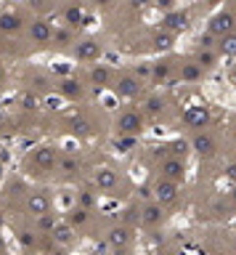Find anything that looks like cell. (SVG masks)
I'll return each instance as SVG.
<instances>
[{"label":"cell","mask_w":236,"mask_h":255,"mask_svg":"<svg viewBox=\"0 0 236 255\" xmlns=\"http://www.w3.org/2000/svg\"><path fill=\"white\" fill-rule=\"evenodd\" d=\"M82 19H85V14H82L80 5H69V8L64 11V24H69V27H80Z\"/></svg>","instance_id":"cell-30"},{"label":"cell","mask_w":236,"mask_h":255,"mask_svg":"<svg viewBox=\"0 0 236 255\" xmlns=\"http://www.w3.org/2000/svg\"><path fill=\"white\" fill-rule=\"evenodd\" d=\"M191 149L199 154V160H210V157L218 154V141L207 130H196V136L191 139Z\"/></svg>","instance_id":"cell-9"},{"label":"cell","mask_w":236,"mask_h":255,"mask_svg":"<svg viewBox=\"0 0 236 255\" xmlns=\"http://www.w3.org/2000/svg\"><path fill=\"white\" fill-rule=\"evenodd\" d=\"M141 112L146 114V117H159L162 112H165V99L162 96H143V107H141Z\"/></svg>","instance_id":"cell-21"},{"label":"cell","mask_w":236,"mask_h":255,"mask_svg":"<svg viewBox=\"0 0 236 255\" xmlns=\"http://www.w3.org/2000/svg\"><path fill=\"white\" fill-rule=\"evenodd\" d=\"M0 250H3V239H0Z\"/></svg>","instance_id":"cell-47"},{"label":"cell","mask_w":236,"mask_h":255,"mask_svg":"<svg viewBox=\"0 0 236 255\" xmlns=\"http://www.w3.org/2000/svg\"><path fill=\"white\" fill-rule=\"evenodd\" d=\"M93 186L98 189V192H117V186H120V175H117V170L111 168H98L93 173Z\"/></svg>","instance_id":"cell-12"},{"label":"cell","mask_w":236,"mask_h":255,"mask_svg":"<svg viewBox=\"0 0 236 255\" xmlns=\"http://www.w3.org/2000/svg\"><path fill=\"white\" fill-rule=\"evenodd\" d=\"M77 205H82V207H96V194H93V189H82V192H80V199H77Z\"/></svg>","instance_id":"cell-34"},{"label":"cell","mask_w":236,"mask_h":255,"mask_svg":"<svg viewBox=\"0 0 236 255\" xmlns=\"http://www.w3.org/2000/svg\"><path fill=\"white\" fill-rule=\"evenodd\" d=\"M170 77H173V61H167V58H162V61H152V80L154 83H167Z\"/></svg>","instance_id":"cell-22"},{"label":"cell","mask_w":236,"mask_h":255,"mask_svg":"<svg viewBox=\"0 0 236 255\" xmlns=\"http://www.w3.org/2000/svg\"><path fill=\"white\" fill-rule=\"evenodd\" d=\"M0 181H3V165H0Z\"/></svg>","instance_id":"cell-46"},{"label":"cell","mask_w":236,"mask_h":255,"mask_svg":"<svg viewBox=\"0 0 236 255\" xmlns=\"http://www.w3.org/2000/svg\"><path fill=\"white\" fill-rule=\"evenodd\" d=\"M228 77H231V85H236V67L231 69V75H228Z\"/></svg>","instance_id":"cell-43"},{"label":"cell","mask_w":236,"mask_h":255,"mask_svg":"<svg viewBox=\"0 0 236 255\" xmlns=\"http://www.w3.org/2000/svg\"><path fill=\"white\" fill-rule=\"evenodd\" d=\"M146 128V114L138 109H125L122 114H117L114 120V133L117 136H141Z\"/></svg>","instance_id":"cell-2"},{"label":"cell","mask_w":236,"mask_h":255,"mask_svg":"<svg viewBox=\"0 0 236 255\" xmlns=\"http://www.w3.org/2000/svg\"><path fill=\"white\" fill-rule=\"evenodd\" d=\"M231 199H234V202H236V186H234V189H231Z\"/></svg>","instance_id":"cell-44"},{"label":"cell","mask_w":236,"mask_h":255,"mask_svg":"<svg viewBox=\"0 0 236 255\" xmlns=\"http://www.w3.org/2000/svg\"><path fill=\"white\" fill-rule=\"evenodd\" d=\"M56 224H58V218H56L53 213H43V215H37V224H35V228H37V234H51Z\"/></svg>","instance_id":"cell-29"},{"label":"cell","mask_w":236,"mask_h":255,"mask_svg":"<svg viewBox=\"0 0 236 255\" xmlns=\"http://www.w3.org/2000/svg\"><path fill=\"white\" fill-rule=\"evenodd\" d=\"M67 221H69V224L75 226V228H82V226L90 221V207L75 205V207H72V210L67 213Z\"/></svg>","instance_id":"cell-24"},{"label":"cell","mask_w":236,"mask_h":255,"mask_svg":"<svg viewBox=\"0 0 236 255\" xmlns=\"http://www.w3.org/2000/svg\"><path fill=\"white\" fill-rule=\"evenodd\" d=\"M58 149L53 143H43V146H37L35 152L29 154V165L37 170V173H48V170H53L58 165Z\"/></svg>","instance_id":"cell-3"},{"label":"cell","mask_w":236,"mask_h":255,"mask_svg":"<svg viewBox=\"0 0 236 255\" xmlns=\"http://www.w3.org/2000/svg\"><path fill=\"white\" fill-rule=\"evenodd\" d=\"M19 104H22V109H27V112H35V109L40 107V99H37L35 93H29V90H27V93L19 99Z\"/></svg>","instance_id":"cell-33"},{"label":"cell","mask_w":236,"mask_h":255,"mask_svg":"<svg viewBox=\"0 0 236 255\" xmlns=\"http://www.w3.org/2000/svg\"><path fill=\"white\" fill-rule=\"evenodd\" d=\"M159 175L183 184V181H186V162H183V157H165V160L159 162Z\"/></svg>","instance_id":"cell-11"},{"label":"cell","mask_w":236,"mask_h":255,"mask_svg":"<svg viewBox=\"0 0 236 255\" xmlns=\"http://www.w3.org/2000/svg\"><path fill=\"white\" fill-rule=\"evenodd\" d=\"M210 122H212V112L205 104H191V107L183 109V125L194 128V130H205Z\"/></svg>","instance_id":"cell-5"},{"label":"cell","mask_w":236,"mask_h":255,"mask_svg":"<svg viewBox=\"0 0 236 255\" xmlns=\"http://www.w3.org/2000/svg\"><path fill=\"white\" fill-rule=\"evenodd\" d=\"M135 139H138V136H117L114 146H120V152H128V149L135 143Z\"/></svg>","instance_id":"cell-36"},{"label":"cell","mask_w":236,"mask_h":255,"mask_svg":"<svg viewBox=\"0 0 236 255\" xmlns=\"http://www.w3.org/2000/svg\"><path fill=\"white\" fill-rule=\"evenodd\" d=\"M152 43H154V48H157V51H170V48L175 45V32H170V29L162 27L159 32H154Z\"/></svg>","instance_id":"cell-25"},{"label":"cell","mask_w":236,"mask_h":255,"mask_svg":"<svg viewBox=\"0 0 236 255\" xmlns=\"http://www.w3.org/2000/svg\"><path fill=\"white\" fill-rule=\"evenodd\" d=\"M106 242H109V247H114V250H128L130 242H133L130 226H128V224H117V226H111L109 234H106Z\"/></svg>","instance_id":"cell-13"},{"label":"cell","mask_w":236,"mask_h":255,"mask_svg":"<svg viewBox=\"0 0 236 255\" xmlns=\"http://www.w3.org/2000/svg\"><path fill=\"white\" fill-rule=\"evenodd\" d=\"M152 194H154L157 202H162L165 207H170V205H175L178 197H181V184H178V181H173V178L159 175V178L152 184Z\"/></svg>","instance_id":"cell-4"},{"label":"cell","mask_w":236,"mask_h":255,"mask_svg":"<svg viewBox=\"0 0 236 255\" xmlns=\"http://www.w3.org/2000/svg\"><path fill=\"white\" fill-rule=\"evenodd\" d=\"M58 170H61L64 175H77V170H80V162H77V157H72V154H64V157H58Z\"/></svg>","instance_id":"cell-28"},{"label":"cell","mask_w":236,"mask_h":255,"mask_svg":"<svg viewBox=\"0 0 236 255\" xmlns=\"http://www.w3.org/2000/svg\"><path fill=\"white\" fill-rule=\"evenodd\" d=\"M162 27L178 35V32H183V29L188 27V14H186V11H175V8L167 11L165 19H162Z\"/></svg>","instance_id":"cell-17"},{"label":"cell","mask_w":236,"mask_h":255,"mask_svg":"<svg viewBox=\"0 0 236 255\" xmlns=\"http://www.w3.org/2000/svg\"><path fill=\"white\" fill-rule=\"evenodd\" d=\"M75 231H77V228L72 226L67 218H64V221H58V224L53 226L51 237H53V242H56L58 247H67V245H72V242H75Z\"/></svg>","instance_id":"cell-16"},{"label":"cell","mask_w":236,"mask_h":255,"mask_svg":"<svg viewBox=\"0 0 236 255\" xmlns=\"http://www.w3.org/2000/svg\"><path fill=\"white\" fill-rule=\"evenodd\" d=\"M27 210L35 215H43V213H51V197L45 192H32L27 197Z\"/></svg>","instance_id":"cell-18"},{"label":"cell","mask_w":236,"mask_h":255,"mask_svg":"<svg viewBox=\"0 0 236 255\" xmlns=\"http://www.w3.org/2000/svg\"><path fill=\"white\" fill-rule=\"evenodd\" d=\"M162 224H165V205L157 202V199L146 202V205L141 207V226L154 231V228H159Z\"/></svg>","instance_id":"cell-7"},{"label":"cell","mask_w":236,"mask_h":255,"mask_svg":"<svg viewBox=\"0 0 236 255\" xmlns=\"http://www.w3.org/2000/svg\"><path fill=\"white\" fill-rule=\"evenodd\" d=\"M19 242H22L24 247H29V245H35V237H29V231H22L19 234Z\"/></svg>","instance_id":"cell-40"},{"label":"cell","mask_w":236,"mask_h":255,"mask_svg":"<svg viewBox=\"0 0 236 255\" xmlns=\"http://www.w3.org/2000/svg\"><path fill=\"white\" fill-rule=\"evenodd\" d=\"M154 5H157L159 11H165V14H167V11H173L175 0H154Z\"/></svg>","instance_id":"cell-39"},{"label":"cell","mask_w":236,"mask_h":255,"mask_svg":"<svg viewBox=\"0 0 236 255\" xmlns=\"http://www.w3.org/2000/svg\"><path fill=\"white\" fill-rule=\"evenodd\" d=\"M133 72L141 77V80H152V61H141Z\"/></svg>","instance_id":"cell-37"},{"label":"cell","mask_w":236,"mask_h":255,"mask_svg":"<svg viewBox=\"0 0 236 255\" xmlns=\"http://www.w3.org/2000/svg\"><path fill=\"white\" fill-rule=\"evenodd\" d=\"M29 40L37 45V48H45V45L53 43V27H51L45 19H32L29 22Z\"/></svg>","instance_id":"cell-10"},{"label":"cell","mask_w":236,"mask_h":255,"mask_svg":"<svg viewBox=\"0 0 236 255\" xmlns=\"http://www.w3.org/2000/svg\"><path fill=\"white\" fill-rule=\"evenodd\" d=\"M58 93L67 101H82L85 99V85L77 77H61L58 80Z\"/></svg>","instance_id":"cell-14"},{"label":"cell","mask_w":236,"mask_h":255,"mask_svg":"<svg viewBox=\"0 0 236 255\" xmlns=\"http://www.w3.org/2000/svg\"><path fill=\"white\" fill-rule=\"evenodd\" d=\"M72 133L75 136H90L93 133V125H90V120H72Z\"/></svg>","instance_id":"cell-32"},{"label":"cell","mask_w":236,"mask_h":255,"mask_svg":"<svg viewBox=\"0 0 236 255\" xmlns=\"http://www.w3.org/2000/svg\"><path fill=\"white\" fill-rule=\"evenodd\" d=\"M101 54H104V48L96 37H85V40L75 43V58L82 64H96L101 58Z\"/></svg>","instance_id":"cell-6"},{"label":"cell","mask_w":236,"mask_h":255,"mask_svg":"<svg viewBox=\"0 0 236 255\" xmlns=\"http://www.w3.org/2000/svg\"><path fill=\"white\" fill-rule=\"evenodd\" d=\"M135 5H154V0H133Z\"/></svg>","instance_id":"cell-42"},{"label":"cell","mask_w":236,"mask_h":255,"mask_svg":"<svg viewBox=\"0 0 236 255\" xmlns=\"http://www.w3.org/2000/svg\"><path fill=\"white\" fill-rule=\"evenodd\" d=\"M3 77H5V75H3V69H0V85H3Z\"/></svg>","instance_id":"cell-45"},{"label":"cell","mask_w":236,"mask_h":255,"mask_svg":"<svg viewBox=\"0 0 236 255\" xmlns=\"http://www.w3.org/2000/svg\"><path fill=\"white\" fill-rule=\"evenodd\" d=\"M88 80L98 85V88H104V85H111L114 83V72H111L109 67H104V64H90V72H88Z\"/></svg>","instance_id":"cell-19"},{"label":"cell","mask_w":236,"mask_h":255,"mask_svg":"<svg viewBox=\"0 0 236 255\" xmlns=\"http://www.w3.org/2000/svg\"><path fill=\"white\" fill-rule=\"evenodd\" d=\"M188 146L191 143H186V141H170V143H162V146H154L152 149V157L154 160H165V157H186V152H188Z\"/></svg>","instance_id":"cell-15"},{"label":"cell","mask_w":236,"mask_h":255,"mask_svg":"<svg viewBox=\"0 0 236 255\" xmlns=\"http://www.w3.org/2000/svg\"><path fill=\"white\" fill-rule=\"evenodd\" d=\"M218 56H220L218 48H199V51H196V61H199L205 69L218 67Z\"/></svg>","instance_id":"cell-26"},{"label":"cell","mask_w":236,"mask_h":255,"mask_svg":"<svg viewBox=\"0 0 236 255\" xmlns=\"http://www.w3.org/2000/svg\"><path fill=\"white\" fill-rule=\"evenodd\" d=\"M32 83H35L37 90H45V85H48V77H45V75H32Z\"/></svg>","instance_id":"cell-38"},{"label":"cell","mask_w":236,"mask_h":255,"mask_svg":"<svg viewBox=\"0 0 236 255\" xmlns=\"http://www.w3.org/2000/svg\"><path fill=\"white\" fill-rule=\"evenodd\" d=\"M215 40H220L218 35H212V32H205V35H199V48H218V43Z\"/></svg>","instance_id":"cell-35"},{"label":"cell","mask_w":236,"mask_h":255,"mask_svg":"<svg viewBox=\"0 0 236 255\" xmlns=\"http://www.w3.org/2000/svg\"><path fill=\"white\" fill-rule=\"evenodd\" d=\"M0 224H3V218H0Z\"/></svg>","instance_id":"cell-48"},{"label":"cell","mask_w":236,"mask_h":255,"mask_svg":"<svg viewBox=\"0 0 236 255\" xmlns=\"http://www.w3.org/2000/svg\"><path fill=\"white\" fill-rule=\"evenodd\" d=\"M22 27H24V19L19 14H11V11L0 14V32H3V35H16Z\"/></svg>","instance_id":"cell-20"},{"label":"cell","mask_w":236,"mask_h":255,"mask_svg":"<svg viewBox=\"0 0 236 255\" xmlns=\"http://www.w3.org/2000/svg\"><path fill=\"white\" fill-rule=\"evenodd\" d=\"M218 51H220L223 56H228V58L236 56V32H231V35H226V37H220Z\"/></svg>","instance_id":"cell-31"},{"label":"cell","mask_w":236,"mask_h":255,"mask_svg":"<svg viewBox=\"0 0 236 255\" xmlns=\"http://www.w3.org/2000/svg\"><path fill=\"white\" fill-rule=\"evenodd\" d=\"M75 43V27H61V29H53V45L56 48H69Z\"/></svg>","instance_id":"cell-27"},{"label":"cell","mask_w":236,"mask_h":255,"mask_svg":"<svg viewBox=\"0 0 236 255\" xmlns=\"http://www.w3.org/2000/svg\"><path fill=\"white\" fill-rule=\"evenodd\" d=\"M109 3H111V0H93V5H98V8H106Z\"/></svg>","instance_id":"cell-41"},{"label":"cell","mask_w":236,"mask_h":255,"mask_svg":"<svg viewBox=\"0 0 236 255\" xmlns=\"http://www.w3.org/2000/svg\"><path fill=\"white\" fill-rule=\"evenodd\" d=\"M207 29L212 32V35H218V37L231 35V32L236 29V16L231 14V11H218V14H212V16H210Z\"/></svg>","instance_id":"cell-8"},{"label":"cell","mask_w":236,"mask_h":255,"mask_svg":"<svg viewBox=\"0 0 236 255\" xmlns=\"http://www.w3.org/2000/svg\"><path fill=\"white\" fill-rule=\"evenodd\" d=\"M202 75H205V67H202L199 61H186V64H181V80H186V83H196V80H202Z\"/></svg>","instance_id":"cell-23"},{"label":"cell","mask_w":236,"mask_h":255,"mask_svg":"<svg viewBox=\"0 0 236 255\" xmlns=\"http://www.w3.org/2000/svg\"><path fill=\"white\" fill-rule=\"evenodd\" d=\"M111 88H114V93L125 101L143 99V80L135 75V72H122V75H117L114 83H111Z\"/></svg>","instance_id":"cell-1"}]
</instances>
